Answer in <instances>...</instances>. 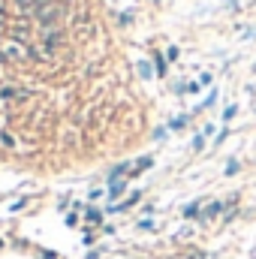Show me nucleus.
Wrapping results in <instances>:
<instances>
[{
  "label": "nucleus",
  "mask_w": 256,
  "mask_h": 259,
  "mask_svg": "<svg viewBox=\"0 0 256 259\" xmlns=\"http://www.w3.org/2000/svg\"><path fill=\"white\" fill-rule=\"evenodd\" d=\"M235 172H238V160H229L226 163V175H235Z\"/></svg>",
  "instance_id": "nucleus-10"
},
{
  "label": "nucleus",
  "mask_w": 256,
  "mask_h": 259,
  "mask_svg": "<svg viewBox=\"0 0 256 259\" xmlns=\"http://www.w3.org/2000/svg\"><path fill=\"white\" fill-rule=\"evenodd\" d=\"M121 190H124V184H121V181H112V184H109V199H118Z\"/></svg>",
  "instance_id": "nucleus-5"
},
{
  "label": "nucleus",
  "mask_w": 256,
  "mask_h": 259,
  "mask_svg": "<svg viewBox=\"0 0 256 259\" xmlns=\"http://www.w3.org/2000/svg\"><path fill=\"white\" fill-rule=\"evenodd\" d=\"M3 27H6V15L0 12V30H3Z\"/></svg>",
  "instance_id": "nucleus-15"
},
{
  "label": "nucleus",
  "mask_w": 256,
  "mask_h": 259,
  "mask_svg": "<svg viewBox=\"0 0 256 259\" xmlns=\"http://www.w3.org/2000/svg\"><path fill=\"white\" fill-rule=\"evenodd\" d=\"M66 6L64 3H58V0H52V3H46L42 9H36V24L46 30V27H58V21L64 18Z\"/></svg>",
  "instance_id": "nucleus-1"
},
{
  "label": "nucleus",
  "mask_w": 256,
  "mask_h": 259,
  "mask_svg": "<svg viewBox=\"0 0 256 259\" xmlns=\"http://www.w3.org/2000/svg\"><path fill=\"white\" fill-rule=\"evenodd\" d=\"M220 211H223V205H220V202H211V205H208V208H205V211H202V217H205V220H208V217H217V214H220Z\"/></svg>",
  "instance_id": "nucleus-4"
},
{
  "label": "nucleus",
  "mask_w": 256,
  "mask_h": 259,
  "mask_svg": "<svg viewBox=\"0 0 256 259\" xmlns=\"http://www.w3.org/2000/svg\"><path fill=\"white\" fill-rule=\"evenodd\" d=\"M21 58H27V49H24L18 39L0 42V61H21Z\"/></svg>",
  "instance_id": "nucleus-3"
},
{
  "label": "nucleus",
  "mask_w": 256,
  "mask_h": 259,
  "mask_svg": "<svg viewBox=\"0 0 256 259\" xmlns=\"http://www.w3.org/2000/svg\"><path fill=\"white\" fill-rule=\"evenodd\" d=\"M84 217H88V223H100V211H94V208H91Z\"/></svg>",
  "instance_id": "nucleus-11"
},
{
  "label": "nucleus",
  "mask_w": 256,
  "mask_h": 259,
  "mask_svg": "<svg viewBox=\"0 0 256 259\" xmlns=\"http://www.w3.org/2000/svg\"><path fill=\"white\" fill-rule=\"evenodd\" d=\"M61 46H64V33H61L58 27H46V30H42V52L52 58Z\"/></svg>",
  "instance_id": "nucleus-2"
},
{
  "label": "nucleus",
  "mask_w": 256,
  "mask_h": 259,
  "mask_svg": "<svg viewBox=\"0 0 256 259\" xmlns=\"http://www.w3.org/2000/svg\"><path fill=\"white\" fill-rule=\"evenodd\" d=\"M151 163H154V160H151V157H142V160H139V166H136V169H133V175H139V172H145V169H148V166H151Z\"/></svg>",
  "instance_id": "nucleus-6"
},
{
  "label": "nucleus",
  "mask_w": 256,
  "mask_h": 259,
  "mask_svg": "<svg viewBox=\"0 0 256 259\" xmlns=\"http://www.w3.org/2000/svg\"><path fill=\"white\" fill-rule=\"evenodd\" d=\"M196 214H199V202H193V205L184 208V217H196Z\"/></svg>",
  "instance_id": "nucleus-8"
},
{
  "label": "nucleus",
  "mask_w": 256,
  "mask_h": 259,
  "mask_svg": "<svg viewBox=\"0 0 256 259\" xmlns=\"http://www.w3.org/2000/svg\"><path fill=\"white\" fill-rule=\"evenodd\" d=\"M139 72H142V75L148 78V75H151V66H148V64H139Z\"/></svg>",
  "instance_id": "nucleus-14"
},
{
  "label": "nucleus",
  "mask_w": 256,
  "mask_h": 259,
  "mask_svg": "<svg viewBox=\"0 0 256 259\" xmlns=\"http://www.w3.org/2000/svg\"><path fill=\"white\" fill-rule=\"evenodd\" d=\"M235 112H238V109H235V106H229V109L223 112V121H232V118H235Z\"/></svg>",
  "instance_id": "nucleus-12"
},
{
  "label": "nucleus",
  "mask_w": 256,
  "mask_h": 259,
  "mask_svg": "<svg viewBox=\"0 0 256 259\" xmlns=\"http://www.w3.org/2000/svg\"><path fill=\"white\" fill-rule=\"evenodd\" d=\"M0 139H3V145H6V148H12V145H15V139H12V136H9V133H3V136H0Z\"/></svg>",
  "instance_id": "nucleus-13"
},
{
  "label": "nucleus",
  "mask_w": 256,
  "mask_h": 259,
  "mask_svg": "<svg viewBox=\"0 0 256 259\" xmlns=\"http://www.w3.org/2000/svg\"><path fill=\"white\" fill-rule=\"evenodd\" d=\"M172 130H181V127H187V115H181V118H175L172 124H169Z\"/></svg>",
  "instance_id": "nucleus-7"
},
{
  "label": "nucleus",
  "mask_w": 256,
  "mask_h": 259,
  "mask_svg": "<svg viewBox=\"0 0 256 259\" xmlns=\"http://www.w3.org/2000/svg\"><path fill=\"white\" fill-rule=\"evenodd\" d=\"M154 64H157V75H163V72H166V61H163V58H160V55H157V58H154Z\"/></svg>",
  "instance_id": "nucleus-9"
}]
</instances>
